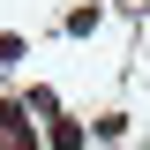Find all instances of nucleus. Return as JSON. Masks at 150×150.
<instances>
[{
  "label": "nucleus",
  "instance_id": "2",
  "mask_svg": "<svg viewBox=\"0 0 150 150\" xmlns=\"http://www.w3.org/2000/svg\"><path fill=\"white\" fill-rule=\"evenodd\" d=\"M8 150H38V135H23V128H15V135H8Z\"/></svg>",
  "mask_w": 150,
  "mask_h": 150
},
{
  "label": "nucleus",
  "instance_id": "1",
  "mask_svg": "<svg viewBox=\"0 0 150 150\" xmlns=\"http://www.w3.org/2000/svg\"><path fill=\"white\" fill-rule=\"evenodd\" d=\"M53 150H83V120H53Z\"/></svg>",
  "mask_w": 150,
  "mask_h": 150
}]
</instances>
